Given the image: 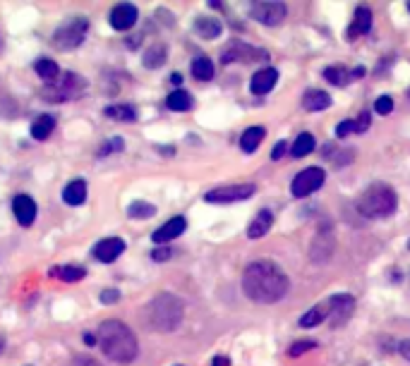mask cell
Wrapping results in <instances>:
<instances>
[{"mask_svg": "<svg viewBox=\"0 0 410 366\" xmlns=\"http://www.w3.org/2000/svg\"><path fill=\"white\" fill-rule=\"evenodd\" d=\"M290 280L274 261H252L242 273V292L259 304H276L288 295Z\"/></svg>", "mask_w": 410, "mask_h": 366, "instance_id": "1", "label": "cell"}, {"mask_svg": "<svg viewBox=\"0 0 410 366\" xmlns=\"http://www.w3.org/2000/svg\"><path fill=\"white\" fill-rule=\"evenodd\" d=\"M98 347L103 349L111 362L118 364H130L137 359L139 354V345L137 336L132 333V328L127 323L118 321V318H108L98 326Z\"/></svg>", "mask_w": 410, "mask_h": 366, "instance_id": "2", "label": "cell"}, {"mask_svg": "<svg viewBox=\"0 0 410 366\" xmlns=\"http://www.w3.org/2000/svg\"><path fill=\"white\" fill-rule=\"evenodd\" d=\"M183 316H185L183 300L170 295V292H161L147 306L149 328H154L159 333H173L183 323Z\"/></svg>", "mask_w": 410, "mask_h": 366, "instance_id": "3", "label": "cell"}, {"mask_svg": "<svg viewBox=\"0 0 410 366\" xmlns=\"http://www.w3.org/2000/svg\"><path fill=\"white\" fill-rule=\"evenodd\" d=\"M396 208H398L396 190L384 185V182H372V185L360 194V199H357V211H360V216L372 218V221L393 216Z\"/></svg>", "mask_w": 410, "mask_h": 366, "instance_id": "4", "label": "cell"}, {"mask_svg": "<svg viewBox=\"0 0 410 366\" xmlns=\"http://www.w3.org/2000/svg\"><path fill=\"white\" fill-rule=\"evenodd\" d=\"M84 91H87V82L80 75H75V72H65V75L58 77V82L46 84L41 89V98L48 103H65L72 101V98L84 96Z\"/></svg>", "mask_w": 410, "mask_h": 366, "instance_id": "5", "label": "cell"}, {"mask_svg": "<svg viewBox=\"0 0 410 366\" xmlns=\"http://www.w3.org/2000/svg\"><path fill=\"white\" fill-rule=\"evenodd\" d=\"M87 31H89V19L87 17H72L65 24H60L53 31V46L58 51H72L84 44Z\"/></svg>", "mask_w": 410, "mask_h": 366, "instance_id": "6", "label": "cell"}, {"mask_svg": "<svg viewBox=\"0 0 410 366\" xmlns=\"http://www.w3.org/2000/svg\"><path fill=\"white\" fill-rule=\"evenodd\" d=\"M324 185V170L321 168H305L303 172L295 175V180L290 182V194L295 199H305L312 192H317Z\"/></svg>", "mask_w": 410, "mask_h": 366, "instance_id": "7", "label": "cell"}, {"mask_svg": "<svg viewBox=\"0 0 410 366\" xmlns=\"http://www.w3.org/2000/svg\"><path fill=\"white\" fill-rule=\"evenodd\" d=\"M254 60H267V53L245 44V41H231L221 53L223 65H231V62H254Z\"/></svg>", "mask_w": 410, "mask_h": 366, "instance_id": "8", "label": "cell"}, {"mask_svg": "<svg viewBox=\"0 0 410 366\" xmlns=\"http://www.w3.org/2000/svg\"><path fill=\"white\" fill-rule=\"evenodd\" d=\"M288 8L283 3H252L250 5V17L257 19L264 27H278L285 19Z\"/></svg>", "mask_w": 410, "mask_h": 366, "instance_id": "9", "label": "cell"}, {"mask_svg": "<svg viewBox=\"0 0 410 366\" xmlns=\"http://www.w3.org/2000/svg\"><path fill=\"white\" fill-rule=\"evenodd\" d=\"M254 194V185H228V187H216V190L206 192L204 201L209 203H233L250 199Z\"/></svg>", "mask_w": 410, "mask_h": 366, "instance_id": "10", "label": "cell"}, {"mask_svg": "<svg viewBox=\"0 0 410 366\" xmlns=\"http://www.w3.org/2000/svg\"><path fill=\"white\" fill-rule=\"evenodd\" d=\"M329 323L331 328H339L344 326L348 318L353 316V311H355V300H353L350 295H334L329 297Z\"/></svg>", "mask_w": 410, "mask_h": 366, "instance_id": "11", "label": "cell"}, {"mask_svg": "<svg viewBox=\"0 0 410 366\" xmlns=\"http://www.w3.org/2000/svg\"><path fill=\"white\" fill-rule=\"evenodd\" d=\"M334 249H336V239H334V232H331L329 228H319V232L314 235L312 239V249H310V256H312V261L317 264H326V261L334 256Z\"/></svg>", "mask_w": 410, "mask_h": 366, "instance_id": "12", "label": "cell"}, {"mask_svg": "<svg viewBox=\"0 0 410 366\" xmlns=\"http://www.w3.org/2000/svg\"><path fill=\"white\" fill-rule=\"evenodd\" d=\"M139 19V10L132 3H121L111 10V27L118 31H127L137 24Z\"/></svg>", "mask_w": 410, "mask_h": 366, "instance_id": "13", "label": "cell"}, {"mask_svg": "<svg viewBox=\"0 0 410 366\" xmlns=\"http://www.w3.org/2000/svg\"><path fill=\"white\" fill-rule=\"evenodd\" d=\"M12 213L22 228H29L36 221V201L29 194H17L12 199Z\"/></svg>", "mask_w": 410, "mask_h": 366, "instance_id": "14", "label": "cell"}, {"mask_svg": "<svg viewBox=\"0 0 410 366\" xmlns=\"http://www.w3.org/2000/svg\"><path fill=\"white\" fill-rule=\"evenodd\" d=\"M123 252H125V242L121 237H106L101 242H96L94 247V256L101 264H113Z\"/></svg>", "mask_w": 410, "mask_h": 366, "instance_id": "15", "label": "cell"}, {"mask_svg": "<svg viewBox=\"0 0 410 366\" xmlns=\"http://www.w3.org/2000/svg\"><path fill=\"white\" fill-rule=\"evenodd\" d=\"M185 228H188V221H185L183 216H178V218H170L168 223H163L157 232L152 235V239L157 244H166V242H170V239H175V237H180V235L185 232Z\"/></svg>", "mask_w": 410, "mask_h": 366, "instance_id": "16", "label": "cell"}, {"mask_svg": "<svg viewBox=\"0 0 410 366\" xmlns=\"http://www.w3.org/2000/svg\"><path fill=\"white\" fill-rule=\"evenodd\" d=\"M278 82V72L274 70V67H267V70H259L257 75L252 77V93L254 96H264V93H269L274 86H276Z\"/></svg>", "mask_w": 410, "mask_h": 366, "instance_id": "17", "label": "cell"}, {"mask_svg": "<svg viewBox=\"0 0 410 366\" xmlns=\"http://www.w3.org/2000/svg\"><path fill=\"white\" fill-rule=\"evenodd\" d=\"M372 29V10L365 8V5H360V8L355 10V17H353V24L350 29H348V39H357V36L367 34V31Z\"/></svg>", "mask_w": 410, "mask_h": 366, "instance_id": "18", "label": "cell"}, {"mask_svg": "<svg viewBox=\"0 0 410 366\" xmlns=\"http://www.w3.org/2000/svg\"><path fill=\"white\" fill-rule=\"evenodd\" d=\"M271 226H274V213L269 211V208H262V211L254 216V221L250 223V228H247V237H250V239L264 237V235L271 230Z\"/></svg>", "mask_w": 410, "mask_h": 366, "instance_id": "19", "label": "cell"}, {"mask_svg": "<svg viewBox=\"0 0 410 366\" xmlns=\"http://www.w3.org/2000/svg\"><path fill=\"white\" fill-rule=\"evenodd\" d=\"M303 106H305V111H310V113L326 111V108L331 106V96L326 91H321V89H310L303 96Z\"/></svg>", "mask_w": 410, "mask_h": 366, "instance_id": "20", "label": "cell"}, {"mask_svg": "<svg viewBox=\"0 0 410 366\" xmlns=\"http://www.w3.org/2000/svg\"><path fill=\"white\" fill-rule=\"evenodd\" d=\"M63 201L67 206H80L87 201V182L84 180H72L67 182V187L63 190Z\"/></svg>", "mask_w": 410, "mask_h": 366, "instance_id": "21", "label": "cell"}, {"mask_svg": "<svg viewBox=\"0 0 410 366\" xmlns=\"http://www.w3.org/2000/svg\"><path fill=\"white\" fill-rule=\"evenodd\" d=\"M34 70H36V75H39L41 80L46 82V84H53V82H58V77H60L58 62L51 60V57H41V60H36Z\"/></svg>", "mask_w": 410, "mask_h": 366, "instance_id": "22", "label": "cell"}, {"mask_svg": "<svg viewBox=\"0 0 410 366\" xmlns=\"http://www.w3.org/2000/svg\"><path fill=\"white\" fill-rule=\"evenodd\" d=\"M51 278H58V280H65V282H77L82 280L87 275L84 266H53V268L48 271Z\"/></svg>", "mask_w": 410, "mask_h": 366, "instance_id": "23", "label": "cell"}, {"mask_svg": "<svg viewBox=\"0 0 410 366\" xmlns=\"http://www.w3.org/2000/svg\"><path fill=\"white\" fill-rule=\"evenodd\" d=\"M166 57H168V48H166L163 44H154L152 48L144 51L142 65L147 67V70H159V67L166 62Z\"/></svg>", "mask_w": 410, "mask_h": 366, "instance_id": "24", "label": "cell"}, {"mask_svg": "<svg viewBox=\"0 0 410 366\" xmlns=\"http://www.w3.org/2000/svg\"><path fill=\"white\" fill-rule=\"evenodd\" d=\"M195 31L202 36V39H219L221 31H223V24L214 17H197Z\"/></svg>", "mask_w": 410, "mask_h": 366, "instance_id": "25", "label": "cell"}, {"mask_svg": "<svg viewBox=\"0 0 410 366\" xmlns=\"http://www.w3.org/2000/svg\"><path fill=\"white\" fill-rule=\"evenodd\" d=\"M55 129V115H39L36 118V122L32 125V137L36 141H44V139H48L51 137V132Z\"/></svg>", "mask_w": 410, "mask_h": 366, "instance_id": "26", "label": "cell"}, {"mask_svg": "<svg viewBox=\"0 0 410 366\" xmlns=\"http://www.w3.org/2000/svg\"><path fill=\"white\" fill-rule=\"evenodd\" d=\"M264 137H267V129L264 127L245 129V134L240 137V149L245 151V154H252V151H257V146L264 141Z\"/></svg>", "mask_w": 410, "mask_h": 366, "instance_id": "27", "label": "cell"}, {"mask_svg": "<svg viewBox=\"0 0 410 366\" xmlns=\"http://www.w3.org/2000/svg\"><path fill=\"white\" fill-rule=\"evenodd\" d=\"M324 318H329V302H321V304H317L314 309H310L308 313H303V318H300V326H303V328H314V326H319Z\"/></svg>", "mask_w": 410, "mask_h": 366, "instance_id": "28", "label": "cell"}, {"mask_svg": "<svg viewBox=\"0 0 410 366\" xmlns=\"http://www.w3.org/2000/svg\"><path fill=\"white\" fill-rule=\"evenodd\" d=\"M312 151H314V137L310 132L298 134L293 146H290V156H293V158H305V156L312 154Z\"/></svg>", "mask_w": 410, "mask_h": 366, "instance_id": "29", "label": "cell"}, {"mask_svg": "<svg viewBox=\"0 0 410 366\" xmlns=\"http://www.w3.org/2000/svg\"><path fill=\"white\" fill-rule=\"evenodd\" d=\"M192 75L199 82H209L211 77H214V62L206 55H197L195 60H192Z\"/></svg>", "mask_w": 410, "mask_h": 366, "instance_id": "30", "label": "cell"}, {"mask_svg": "<svg viewBox=\"0 0 410 366\" xmlns=\"http://www.w3.org/2000/svg\"><path fill=\"white\" fill-rule=\"evenodd\" d=\"M166 103H168V108L170 111H175V113H185V111H190L192 108V96L188 91H183V89H178V91H170V96L166 98Z\"/></svg>", "mask_w": 410, "mask_h": 366, "instance_id": "31", "label": "cell"}, {"mask_svg": "<svg viewBox=\"0 0 410 366\" xmlns=\"http://www.w3.org/2000/svg\"><path fill=\"white\" fill-rule=\"evenodd\" d=\"M127 216L134 218V221H144V218L157 216V206L149 201H132L127 206Z\"/></svg>", "mask_w": 410, "mask_h": 366, "instance_id": "32", "label": "cell"}, {"mask_svg": "<svg viewBox=\"0 0 410 366\" xmlns=\"http://www.w3.org/2000/svg\"><path fill=\"white\" fill-rule=\"evenodd\" d=\"M324 80L329 82V84H334V86H346L348 82H350V72H348L346 67H341V65L326 67V70H324Z\"/></svg>", "mask_w": 410, "mask_h": 366, "instance_id": "33", "label": "cell"}, {"mask_svg": "<svg viewBox=\"0 0 410 366\" xmlns=\"http://www.w3.org/2000/svg\"><path fill=\"white\" fill-rule=\"evenodd\" d=\"M106 115L113 120H121V122H134L137 120V111L132 106H108Z\"/></svg>", "mask_w": 410, "mask_h": 366, "instance_id": "34", "label": "cell"}, {"mask_svg": "<svg viewBox=\"0 0 410 366\" xmlns=\"http://www.w3.org/2000/svg\"><path fill=\"white\" fill-rule=\"evenodd\" d=\"M125 149V141H123L121 137L116 139H108L106 144L101 146V151H98V156H108V154H118V151Z\"/></svg>", "mask_w": 410, "mask_h": 366, "instance_id": "35", "label": "cell"}, {"mask_svg": "<svg viewBox=\"0 0 410 366\" xmlns=\"http://www.w3.org/2000/svg\"><path fill=\"white\" fill-rule=\"evenodd\" d=\"M314 347H317L314 340H300V342H295L293 347L288 349V354H290V357H300V354L310 352V349H314Z\"/></svg>", "mask_w": 410, "mask_h": 366, "instance_id": "36", "label": "cell"}, {"mask_svg": "<svg viewBox=\"0 0 410 366\" xmlns=\"http://www.w3.org/2000/svg\"><path fill=\"white\" fill-rule=\"evenodd\" d=\"M375 111H377V115H389L393 111V98L391 96H379L375 101Z\"/></svg>", "mask_w": 410, "mask_h": 366, "instance_id": "37", "label": "cell"}, {"mask_svg": "<svg viewBox=\"0 0 410 366\" xmlns=\"http://www.w3.org/2000/svg\"><path fill=\"white\" fill-rule=\"evenodd\" d=\"M353 132H357L353 120H344V122H339V127H336V134H339V137H348V134H353Z\"/></svg>", "mask_w": 410, "mask_h": 366, "instance_id": "38", "label": "cell"}, {"mask_svg": "<svg viewBox=\"0 0 410 366\" xmlns=\"http://www.w3.org/2000/svg\"><path fill=\"white\" fill-rule=\"evenodd\" d=\"M70 366H101V364H98L94 357H89V354H77Z\"/></svg>", "mask_w": 410, "mask_h": 366, "instance_id": "39", "label": "cell"}, {"mask_svg": "<svg viewBox=\"0 0 410 366\" xmlns=\"http://www.w3.org/2000/svg\"><path fill=\"white\" fill-rule=\"evenodd\" d=\"M118 300H121V292H118V290H103L101 292L103 304H113V302H118Z\"/></svg>", "mask_w": 410, "mask_h": 366, "instance_id": "40", "label": "cell"}, {"mask_svg": "<svg viewBox=\"0 0 410 366\" xmlns=\"http://www.w3.org/2000/svg\"><path fill=\"white\" fill-rule=\"evenodd\" d=\"M170 256H173V252H170L168 247H159V249H154V252H152L154 261H168Z\"/></svg>", "mask_w": 410, "mask_h": 366, "instance_id": "41", "label": "cell"}, {"mask_svg": "<svg viewBox=\"0 0 410 366\" xmlns=\"http://www.w3.org/2000/svg\"><path fill=\"white\" fill-rule=\"evenodd\" d=\"M355 127H357V132H365V129L370 127V113H360V118H357Z\"/></svg>", "mask_w": 410, "mask_h": 366, "instance_id": "42", "label": "cell"}, {"mask_svg": "<svg viewBox=\"0 0 410 366\" xmlns=\"http://www.w3.org/2000/svg\"><path fill=\"white\" fill-rule=\"evenodd\" d=\"M283 154H285V141H278V144L271 149V161H281Z\"/></svg>", "mask_w": 410, "mask_h": 366, "instance_id": "43", "label": "cell"}, {"mask_svg": "<svg viewBox=\"0 0 410 366\" xmlns=\"http://www.w3.org/2000/svg\"><path fill=\"white\" fill-rule=\"evenodd\" d=\"M398 352L403 354V359H408L410 362V340H403V342L398 345Z\"/></svg>", "mask_w": 410, "mask_h": 366, "instance_id": "44", "label": "cell"}, {"mask_svg": "<svg viewBox=\"0 0 410 366\" xmlns=\"http://www.w3.org/2000/svg\"><path fill=\"white\" fill-rule=\"evenodd\" d=\"M84 342L89 345V347H94V345L98 342V338H96V336H91V333H87V336H84Z\"/></svg>", "mask_w": 410, "mask_h": 366, "instance_id": "45", "label": "cell"}, {"mask_svg": "<svg viewBox=\"0 0 410 366\" xmlns=\"http://www.w3.org/2000/svg\"><path fill=\"white\" fill-rule=\"evenodd\" d=\"M214 366H228V359L226 357H216L214 359Z\"/></svg>", "mask_w": 410, "mask_h": 366, "instance_id": "46", "label": "cell"}, {"mask_svg": "<svg viewBox=\"0 0 410 366\" xmlns=\"http://www.w3.org/2000/svg\"><path fill=\"white\" fill-rule=\"evenodd\" d=\"M170 82H173V84H183V75H178V72H175V75L170 77Z\"/></svg>", "mask_w": 410, "mask_h": 366, "instance_id": "47", "label": "cell"}, {"mask_svg": "<svg viewBox=\"0 0 410 366\" xmlns=\"http://www.w3.org/2000/svg\"><path fill=\"white\" fill-rule=\"evenodd\" d=\"M408 98H410V89H408Z\"/></svg>", "mask_w": 410, "mask_h": 366, "instance_id": "48", "label": "cell"}, {"mask_svg": "<svg viewBox=\"0 0 410 366\" xmlns=\"http://www.w3.org/2000/svg\"><path fill=\"white\" fill-rule=\"evenodd\" d=\"M408 10H410V3H408Z\"/></svg>", "mask_w": 410, "mask_h": 366, "instance_id": "49", "label": "cell"}, {"mask_svg": "<svg viewBox=\"0 0 410 366\" xmlns=\"http://www.w3.org/2000/svg\"><path fill=\"white\" fill-rule=\"evenodd\" d=\"M408 249H410V242H408Z\"/></svg>", "mask_w": 410, "mask_h": 366, "instance_id": "50", "label": "cell"}]
</instances>
